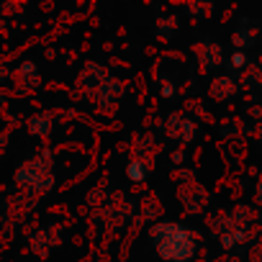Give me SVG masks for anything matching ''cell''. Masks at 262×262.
Segmentation results:
<instances>
[{"label": "cell", "mask_w": 262, "mask_h": 262, "mask_svg": "<svg viewBox=\"0 0 262 262\" xmlns=\"http://www.w3.org/2000/svg\"><path fill=\"white\" fill-rule=\"evenodd\" d=\"M155 252L165 262H190L198 252L195 234L178 221H160L149 229Z\"/></svg>", "instance_id": "obj_1"}, {"label": "cell", "mask_w": 262, "mask_h": 262, "mask_svg": "<svg viewBox=\"0 0 262 262\" xmlns=\"http://www.w3.org/2000/svg\"><path fill=\"white\" fill-rule=\"evenodd\" d=\"M126 178H128L131 183H142V180H147V165L139 162V160H134V162L126 167Z\"/></svg>", "instance_id": "obj_2"}, {"label": "cell", "mask_w": 262, "mask_h": 262, "mask_svg": "<svg viewBox=\"0 0 262 262\" xmlns=\"http://www.w3.org/2000/svg\"><path fill=\"white\" fill-rule=\"evenodd\" d=\"M244 64H247V54L236 52V54L231 57V67H236V70H239V67H244Z\"/></svg>", "instance_id": "obj_3"}]
</instances>
